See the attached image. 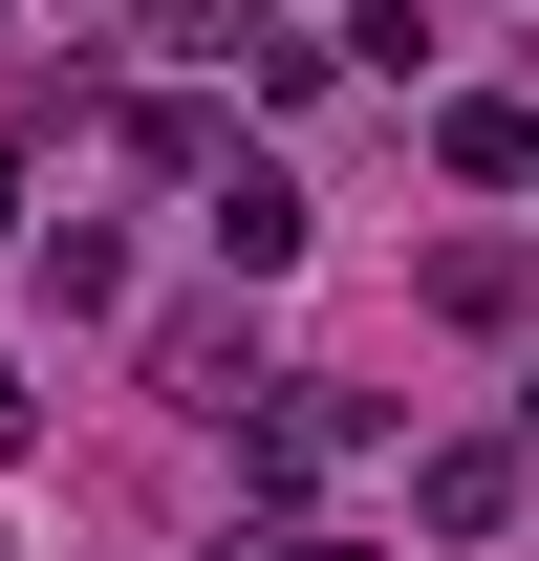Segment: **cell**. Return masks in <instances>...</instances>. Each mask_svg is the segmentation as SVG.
Here are the masks:
<instances>
[{
    "label": "cell",
    "mask_w": 539,
    "mask_h": 561,
    "mask_svg": "<svg viewBox=\"0 0 539 561\" xmlns=\"http://www.w3.org/2000/svg\"><path fill=\"white\" fill-rule=\"evenodd\" d=\"M518 432H454V454H410V518H432V540H496V518H518Z\"/></svg>",
    "instance_id": "2"
},
{
    "label": "cell",
    "mask_w": 539,
    "mask_h": 561,
    "mask_svg": "<svg viewBox=\"0 0 539 561\" xmlns=\"http://www.w3.org/2000/svg\"><path fill=\"white\" fill-rule=\"evenodd\" d=\"M0 238H22V151H0Z\"/></svg>",
    "instance_id": "7"
},
{
    "label": "cell",
    "mask_w": 539,
    "mask_h": 561,
    "mask_svg": "<svg viewBox=\"0 0 539 561\" xmlns=\"http://www.w3.org/2000/svg\"><path fill=\"white\" fill-rule=\"evenodd\" d=\"M432 151L496 195V173H539V108H518V87H454V108H432Z\"/></svg>",
    "instance_id": "4"
},
{
    "label": "cell",
    "mask_w": 539,
    "mask_h": 561,
    "mask_svg": "<svg viewBox=\"0 0 539 561\" xmlns=\"http://www.w3.org/2000/svg\"><path fill=\"white\" fill-rule=\"evenodd\" d=\"M216 260H238V280H280V260H302V173L216 151Z\"/></svg>",
    "instance_id": "3"
},
{
    "label": "cell",
    "mask_w": 539,
    "mask_h": 561,
    "mask_svg": "<svg viewBox=\"0 0 539 561\" xmlns=\"http://www.w3.org/2000/svg\"><path fill=\"white\" fill-rule=\"evenodd\" d=\"M518 454H539V411H518Z\"/></svg>",
    "instance_id": "9"
},
{
    "label": "cell",
    "mask_w": 539,
    "mask_h": 561,
    "mask_svg": "<svg viewBox=\"0 0 539 561\" xmlns=\"http://www.w3.org/2000/svg\"><path fill=\"white\" fill-rule=\"evenodd\" d=\"M260 561H367V540H260Z\"/></svg>",
    "instance_id": "6"
},
{
    "label": "cell",
    "mask_w": 539,
    "mask_h": 561,
    "mask_svg": "<svg viewBox=\"0 0 539 561\" xmlns=\"http://www.w3.org/2000/svg\"><path fill=\"white\" fill-rule=\"evenodd\" d=\"M22 454H44V411H22V389H0V476H22Z\"/></svg>",
    "instance_id": "5"
},
{
    "label": "cell",
    "mask_w": 539,
    "mask_h": 561,
    "mask_svg": "<svg viewBox=\"0 0 539 561\" xmlns=\"http://www.w3.org/2000/svg\"><path fill=\"white\" fill-rule=\"evenodd\" d=\"M367 432H389V411H367V389H280V411L238 432V476H260V496H324L345 454H367Z\"/></svg>",
    "instance_id": "1"
},
{
    "label": "cell",
    "mask_w": 539,
    "mask_h": 561,
    "mask_svg": "<svg viewBox=\"0 0 539 561\" xmlns=\"http://www.w3.org/2000/svg\"><path fill=\"white\" fill-rule=\"evenodd\" d=\"M216 561H260V540H216Z\"/></svg>",
    "instance_id": "8"
}]
</instances>
